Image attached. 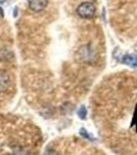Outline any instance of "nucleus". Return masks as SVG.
Returning a JSON list of instances; mask_svg holds the SVG:
<instances>
[{"instance_id":"1","label":"nucleus","mask_w":137,"mask_h":155,"mask_svg":"<svg viewBox=\"0 0 137 155\" xmlns=\"http://www.w3.org/2000/svg\"><path fill=\"white\" fill-rule=\"evenodd\" d=\"M96 14V6L93 2H83L78 7V15L83 19H92Z\"/></svg>"},{"instance_id":"2","label":"nucleus","mask_w":137,"mask_h":155,"mask_svg":"<svg viewBox=\"0 0 137 155\" xmlns=\"http://www.w3.org/2000/svg\"><path fill=\"white\" fill-rule=\"evenodd\" d=\"M78 53L79 55V59H81V61L86 62V63H89V62H91L92 60L95 58L94 51L90 48L89 46L81 47V48L78 50Z\"/></svg>"},{"instance_id":"4","label":"nucleus","mask_w":137,"mask_h":155,"mask_svg":"<svg viewBox=\"0 0 137 155\" xmlns=\"http://www.w3.org/2000/svg\"><path fill=\"white\" fill-rule=\"evenodd\" d=\"M48 5V0H29V7L32 12H42Z\"/></svg>"},{"instance_id":"5","label":"nucleus","mask_w":137,"mask_h":155,"mask_svg":"<svg viewBox=\"0 0 137 155\" xmlns=\"http://www.w3.org/2000/svg\"><path fill=\"white\" fill-rule=\"evenodd\" d=\"M122 61H123V63H125L129 66L137 67V57L133 56V55H125Z\"/></svg>"},{"instance_id":"7","label":"nucleus","mask_w":137,"mask_h":155,"mask_svg":"<svg viewBox=\"0 0 137 155\" xmlns=\"http://www.w3.org/2000/svg\"><path fill=\"white\" fill-rule=\"evenodd\" d=\"M78 117L81 119H83L84 120L87 118V109L84 107H79V110H78Z\"/></svg>"},{"instance_id":"3","label":"nucleus","mask_w":137,"mask_h":155,"mask_svg":"<svg viewBox=\"0 0 137 155\" xmlns=\"http://www.w3.org/2000/svg\"><path fill=\"white\" fill-rule=\"evenodd\" d=\"M11 86V78L5 71L0 69V93L5 92Z\"/></svg>"},{"instance_id":"8","label":"nucleus","mask_w":137,"mask_h":155,"mask_svg":"<svg viewBox=\"0 0 137 155\" xmlns=\"http://www.w3.org/2000/svg\"><path fill=\"white\" fill-rule=\"evenodd\" d=\"M42 155H60L59 152L55 149H48Z\"/></svg>"},{"instance_id":"6","label":"nucleus","mask_w":137,"mask_h":155,"mask_svg":"<svg viewBox=\"0 0 137 155\" xmlns=\"http://www.w3.org/2000/svg\"><path fill=\"white\" fill-rule=\"evenodd\" d=\"M79 134H81L86 140H88V141H95V139H94V137H92L90 134H88L84 128H81V130H79Z\"/></svg>"}]
</instances>
